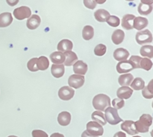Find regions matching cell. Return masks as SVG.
I'll return each instance as SVG.
<instances>
[{
    "label": "cell",
    "instance_id": "f35d334b",
    "mask_svg": "<svg viewBox=\"0 0 153 137\" xmlns=\"http://www.w3.org/2000/svg\"><path fill=\"white\" fill-rule=\"evenodd\" d=\"M32 137H48V134L40 130H34L32 131Z\"/></svg>",
    "mask_w": 153,
    "mask_h": 137
},
{
    "label": "cell",
    "instance_id": "d4e9b609",
    "mask_svg": "<svg viewBox=\"0 0 153 137\" xmlns=\"http://www.w3.org/2000/svg\"><path fill=\"white\" fill-rule=\"evenodd\" d=\"M124 38H125V33L121 29L115 30L111 37L112 41L115 45L120 44L123 41Z\"/></svg>",
    "mask_w": 153,
    "mask_h": 137
},
{
    "label": "cell",
    "instance_id": "3957f363",
    "mask_svg": "<svg viewBox=\"0 0 153 137\" xmlns=\"http://www.w3.org/2000/svg\"><path fill=\"white\" fill-rule=\"evenodd\" d=\"M104 116L105 118L106 122H108L111 125L117 124L120 122H123V120L119 116L117 110L114 109V107H108L105 110Z\"/></svg>",
    "mask_w": 153,
    "mask_h": 137
},
{
    "label": "cell",
    "instance_id": "4316f807",
    "mask_svg": "<svg viewBox=\"0 0 153 137\" xmlns=\"http://www.w3.org/2000/svg\"><path fill=\"white\" fill-rule=\"evenodd\" d=\"M91 118L94 120V122H97V123L100 124L101 126L102 125H105L107 124V122L105 118L104 113H102L100 111H95L92 113Z\"/></svg>",
    "mask_w": 153,
    "mask_h": 137
},
{
    "label": "cell",
    "instance_id": "bcb514c9",
    "mask_svg": "<svg viewBox=\"0 0 153 137\" xmlns=\"http://www.w3.org/2000/svg\"><path fill=\"white\" fill-rule=\"evenodd\" d=\"M133 137H141V136H134Z\"/></svg>",
    "mask_w": 153,
    "mask_h": 137
},
{
    "label": "cell",
    "instance_id": "f6af8a7d",
    "mask_svg": "<svg viewBox=\"0 0 153 137\" xmlns=\"http://www.w3.org/2000/svg\"><path fill=\"white\" fill-rule=\"evenodd\" d=\"M7 137H17V136H9Z\"/></svg>",
    "mask_w": 153,
    "mask_h": 137
},
{
    "label": "cell",
    "instance_id": "5b68a950",
    "mask_svg": "<svg viewBox=\"0 0 153 137\" xmlns=\"http://www.w3.org/2000/svg\"><path fill=\"white\" fill-rule=\"evenodd\" d=\"M87 127V132L91 135L94 136H102L104 133V129L102 126L100 124L97 123L95 122H89L86 125Z\"/></svg>",
    "mask_w": 153,
    "mask_h": 137
},
{
    "label": "cell",
    "instance_id": "9c48e42d",
    "mask_svg": "<svg viewBox=\"0 0 153 137\" xmlns=\"http://www.w3.org/2000/svg\"><path fill=\"white\" fill-rule=\"evenodd\" d=\"M153 1H141L139 4L137 10L140 15H148L152 10Z\"/></svg>",
    "mask_w": 153,
    "mask_h": 137
},
{
    "label": "cell",
    "instance_id": "8992f818",
    "mask_svg": "<svg viewBox=\"0 0 153 137\" xmlns=\"http://www.w3.org/2000/svg\"><path fill=\"white\" fill-rule=\"evenodd\" d=\"M31 9L27 6H22V7H17L13 10V16L18 20H22V19H26V18H29L31 16Z\"/></svg>",
    "mask_w": 153,
    "mask_h": 137
},
{
    "label": "cell",
    "instance_id": "1f68e13d",
    "mask_svg": "<svg viewBox=\"0 0 153 137\" xmlns=\"http://www.w3.org/2000/svg\"><path fill=\"white\" fill-rule=\"evenodd\" d=\"M142 56L146 57L148 58L153 57V46H143L141 47L140 51Z\"/></svg>",
    "mask_w": 153,
    "mask_h": 137
},
{
    "label": "cell",
    "instance_id": "7a4b0ae2",
    "mask_svg": "<svg viewBox=\"0 0 153 137\" xmlns=\"http://www.w3.org/2000/svg\"><path fill=\"white\" fill-rule=\"evenodd\" d=\"M136 130L138 133H146L152 124V117L149 114H143L138 121L134 122Z\"/></svg>",
    "mask_w": 153,
    "mask_h": 137
},
{
    "label": "cell",
    "instance_id": "74e56055",
    "mask_svg": "<svg viewBox=\"0 0 153 137\" xmlns=\"http://www.w3.org/2000/svg\"><path fill=\"white\" fill-rule=\"evenodd\" d=\"M142 57L140 56H136V55H133L130 57L129 61L131 62V63L132 64L134 68H139V63H140V61L141 60Z\"/></svg>",
    "mask_w": 153,
    "mask_h": 137
},
{
    "label": "cell",
    "instance_id": "d590c367",
    "mask_svg": "<svg viewBox=\"0 0 153 137\" xmlns=\"http://www.w3.org/2000/svg\"><path fill=\"white\" fill-rule=\"evenodd\" d=\"M106 22H108L110 26L111 27H117L118 25H120V20L119 18L116 16H110V17L108 18Z\"/></svg>",
    "mask_w": 153,
    "mask_h": 137
},
{
    "label": "cell",
    "instance_id": "836d02e7",
    "mask_svg": "<svg viewBox=\"0 0 153 137\" xmlns=\"http://www.w3.org/2000/svg\"><path fill=\"white\" fill-rule=\"evenodd\" d=\"M107 47L104 44H99L94 49V54L97 56H103L106 53Z\"/></svg>",
    "mask_w": 153,
    "mask_h": 137
},
{
    "label": "cell",
    "instance_id": "d6a6232c",
    "mask_svg": "<svg viewBox=\"0 0 153 137\" xmlns=\"http://www.w3.org/2000/svg\"><path fill=\"white\" fill-rule=\"evenodd\" d=\"M152 62L148 58H142L139 63V68H143L146 71H149L152 68Z\"/></svg>",
    "mask_w": 153,
    "mask_h": 137
},
{
    "label": "cell",
    "instance_id": "f1b7e54d",
    "mask_svg": "<svg viewBox=\"0 0 153 137\" xmlns=\"http://www.w3.org/2000/svg\"><path fill=\"white\" fill-rule=\"evenodd\" d=\"M94 29L91 25H86L84 27L82 30V37L84 40H90L94 37Z\"/></svg>",
    "mask_w": 153,
    "mask_h": 137
},
{
    "label": "cell",
    "instance_id": "277c9868",
    "mask_svg": "<svg viewBox=\"0 0 153 137\" xmlns=\"http://www.w3.org/2000/svg\"><path fill=\"white\" fill-rule=\"evenodd\" d=\"M136 41L138 44L143 45L152 42V34L148 29L138 31L136 34Z\"/></svg>",
    "mask_w": 153,
    "mask_h": 137
},
{
    "label": "cell",
    "instance_id": "d6986e66",
    "mask_svg": "<svg viewBox=\"0 0 153 137\" xmlns=\"http://www.w3.org/2000/svg\"><path fill=\"white\" fill-rule=\"evenodd\" d=\"M12 22H13V17L10 13L6 12L0 14V28H5L9 26Z\"/></svg>",
    "mask_w": 153,
    "mask_h": 137
},
{
    "label": "cell",
    "instance_id": "603a6c76",
    "mask_svg": "<svg viewBox=\"0 0 153 137\" xmlns=\"http://www.w3.org/2000/svg\"><path fill=\"white\" fill-rule=\"evenodd\" d=\"M65 71V68H64V66L61 64V65H57V64H53L51 68V72L52 74L56 78H59L61 77L64 74Z\"/></svg>",
    "mask_w": 153,
    "mask_h": 137
},
{
    "label": "cell",
    "instance_id": "e0dca14e",
    "mask_svg": "<svg viewBox=\"0 0 153 137\" xmlns=\"http://www.w3.org/2000/svg\"><path fill=\"white\" fill-rule=\"evenodd\" d=\"M148 23H149V22H148V19L146 18L142 17V16H137V17L134 18V19L133 28L140 31L147 26Z\"/></svg>",
    "mask_w": 153,
    "mask_h": 137
},
{
    "label": "cell",
    "instance_id": "cb8c5ba5",
    "mask_svg": "<svg viewBox=\"0 0 153 137\" xmlns=\"http://www.w3.org/2000/svg\"><path fill=\"white\" fill-rule=\"evenodd\" d=\"M50 60L54 64L61 65L65 60V56L62 52H55L50 55Z\"/></svg>",
    "mask_w": 153,
    "mask_h": 137
},
{
    "label": "cell",
    "instance_id": "b9f144b4",
    "mask_svg": "<svg viewBox=\"0 0 153 137\" xmlns=\"http://www.w3.org/2000/svg\"><path fill=\"white\" fill-rule=\"evenodd\" d=\"M82 137H99V136H94L91 135V134L88 133L87 132V130H85L82 133Z\"/></svg>",
    "mask_w": 153,
    "mask_h": 137
},
{
    "label": "cell",
    "instance_id": "6da1fadb",
    "mask_svg": "<svg viewBox=\"0 0 153 137\" xmlns=\"http://www.w3.org/2000/svg\"><path fill=\"white\" fill-rule=\"evenodd\" d=\"M93 106L99 111H105L111 106L110 98L105 94H98L93 99Z\"/></svg>",
    "mask_w": 153,
    "mask_h": 137
},
{
    "label": "cell",
    "instance_id": "7402d4cb",
    "mask_svg": "<svg viewBox=\"0 0 153 137\" xmlns=\"http://www.w3.org/2000/svg\"><path fill=\"white\" fill-rule=\"evenodd\" d=\"M110 13L108 10H105V9H99L97 11L94 13V16L95 19H97L98 22H104L108 19L110 17Z\"/></svg>",
    "mask_w": 153,
    "mask_h": 137
},
{
    "label": "cell",
    "instance_id": "8fae6325",
    "mask_svg": "<svg viewBox=\"0 0 153 137\" xmlns=\"http://www.w3.org/2000/svg\"><path fill=\"white\" fill-rule=\"evenodd\" d=\"M73 71L75 74L84 76L88 71V64L82 60H78L73 65Z\"/></svg>",
    "mask_w": 153,
    "mask_h": 137
},
{
    "label": "cell",
    "instance_id": "484cf974",
    "mask_svg": "<svg viewBox=\"0 0 153 137\" xmlns=\"http://www.w3.org/2000/svg\"><path fill=\"white\" fill-rule=\"evenodd\" d=\"M134 80V77L131 74L128 73V74H122L118 78V82L122 86H128L131 83V82Z\"/></svg>",
    "mask_w": 153,
    "mask_h": 137
},
{
    "label": "cell",
    "instance_id": "30bf717a",
    "mask_svg": "<svg viewBox=\"0 0 153 137\" xmlns=\"http://www.w3.org/2000/svg\"><path fill=\"white\" fill-rule=\"evenodd\" d=\"M121 129L129 135H137L138 132L135 127V124L133 121H125L121 124Z\"/></svg>",
    "mask_w": 153,
    "mask_h": 137
},
{
    "label": "cell",
    "instance_id": "ba28073f",
    "mask_svg": "<svg viewBox=\"0 0 153 137\" xmlns=\"http://www.w3.org/2000/svg\"><path fill=\"white\" fill-rule=\"evenodd\" d=\"M75 90L68 86H62L58 91V96L63 101H69L73 98Z\"/></svg>",
    "mask_w": 153,
    "mask_h": 137
},
{
    "label": "cell",
    "instance_id": "9a60e30c",
    "mask_svg": "<svg viewBox=\"0 0 153 137\" xmlns=\"http://www.w3.org/2000/svg\"><path fill=\"white\" fill-rule=\"evenodd\" d=\"M129 56V52L126 50V49H123V48H119L117 49L114 52V57L116 60L118 61H123L126 60L127 58Z\"/></svg>",
    "mask_w": 153,
    "mask_h": 137
},
{
    "label": "cell",
    "instance_id": "e575fe53",
    "mask_svg": "<svg viewBox=\"0 0 153 137\" xmlns=\"http://www.w3.org/2000/svg\"><path fill=\"white\" fill-rule=\"evenodd\" d=\"M37 58L34 57L32 59L29 60V61L27 63V67L31 71H38V68L37 66Z\"/></svg>",
    "mask_w": 153,
    "mask_h": 137
},
{
    "label": "cell",
    "instance_id": "7bdbcfd3",
    "mask_svg": "<svg viewBox=\"0 0 153 137\" xmlns=\"http://www.w3.org/2000/svg\"><path fill=\"white\" fill-rule=\"evenodd\" d=\"M50 137H64V136L63 134L59 133H54L51 135Z\"/></svg>",
    "mask_w": 153,
    "mask_h": 137
},
{
    "label": "cell",
    "instance_id": "4dcf8cb0",
    "mask_svg": "<svg viewBox=\"0 0 153 137\" xmlns=\"http://www.w3.org/2000/svg\"><path fill=\"white\" fill-rule=\"evenodd\" d=\"M131 87L134 90H141L145 87V82L141 77H136L131 82Z\"/></svg>",
    "mask_w": 153,
    "mask_h": 137
},
{
    "label": "cell",
    "instance_id": "8d00e7d4",
    "mask_svg": "<svg viewBox=\"0 0 153 137\" xmlns=\"http://www.w3.org/2000/svg\"><path fill=\"white\" fill-rule=\"evenodd\" d=\"M112 105L114 107L116 110H120V109L123 108L125 105V101L123 99H120V98H114L112 101Z\"/></svg>",
    "mask_w": 153,
    "mask_h": 137
},
{
    "label": "cell",
    "instance_id": "ab89813d",
    "mask_svg": "<svg viewBox=\"0 0 153 137\" xmlns=\"http://www.w3.org/2000/svg\"><path fill=\"white\" fill-rule=\"evenodd\" d=\"M84 4L85 7L89 9H94L97 6L96 1H93V0H84Z\"/></svg>",
    "mask_w": 153,
    "mask_h": 137
},
{
    "label": "cell",
    "instance_id": "f546056e",
    "mask_svg": "<svg viewBox=\"0 0 153 137\" xmlns=\"http://www.w3.org/2000/svg\"><path fill=\"white\" fill-rule=\"evenodd\" d=\"M153 80H152L149 83L148 86H145L142 90V95L145 98L151 99L153 98Z\"/></svg>",
    "mask_w": 153,
    "mask_h": 137
},
{
    "label": "cell",
    "instance_id": "2e32d148",
    "mask_svg": "<svg viewBox=\"0 0 153 137\" xmlns=\"http://www.w3.org/2000/svg\"><path fill=\"white\" fill-rule=\"evenodd\" d=\"M73 44L72 43V41H70V40H67V39H64V40H61V41L58 43V46H57V49L60 52H70V51L73 49Z\"/></svg>",
    "mask_w": 153,
    "mask_h": 137
},
{
    "label": "cell",
    "instance_id": "4fadbf2b",
    "mask_svg": "<svg viewBox=\"0 0 153 137\" xmlns=\"http://www.w3.org/2000/svg\"><path fill=\"white\" fill-rule=\"evenodd\" d=\"M133 89L128 86H121L117 89V95L120 99H128L132 95Z\"/></svg>",
    "mask_w": 153,
    "mask_h": 137
},
{
    "label": "cell",
    "instance_id": "ac0fdd59",
    "mask_svg": "<svg viewBox=\"0 0 153 137\" xmlns=\"http://www.w3.org/2000/svg\"><path fill=\"white\" fill-rule=\"evenodd\" d=\"M135 16L132 14H126L122 19V27L126 30H131L133 28V22Z\"/></svg>",
    "mask_w": 153,
    "mask_h": 137
},
{
    "label": "cell",
    "instance_id": "ee69618b",
    "mask_svg": "<svg viewBox=\"0 0 153 137\" xmlns=\"http://www.w3.org/2000/svg\"><path fill=\"white\" fill-rule=\"evenodd\" d=\"M19 2V1H7V4H10V6H13L14 4H16L17 3Z\"/></svg>",
    "mask_w": 153,
    "mask_h": 137
},
{
    "label": "cell",
    "instance_id": "83f0119b",
    "mask_svg": "<svg viewBox=\"0 0 153 137\" xmlns=\"http://www.w3.org/2000/svg\"><path fill=\"white\" fill-rule=\"evenodd\" d=\"M49 61L47 57H46L45 56H41L39 58H37V68H38V70L44 71V70L47 69V68H49Z\"/></svg>",
    "mask_w": 153,
    "mask_h": 137
},
{
    "label": "cell",
    "instance_id": "5bb4252c",
    "mask_svg": "<svg viewBox=\"0 0 153 137\" xmlns=\"http://www.w3.org/2000/svg\"><path fill=\"white\" fill-rule=\"evenodd\" d=\"M40 22H41V19L40 16L38 15L34 14L28 19L26 22V26L29 29L34 30L40 26Z\"/></svg>",
    "mask_w": 153,
    "mask_h": 137
},
{
    "label": "cell",
    "instance_id": "7c38bea8",
    "mask_svg": "<svg viewBox=\"0 0 153 137\" xmlns=\"http://www.w3.org/2000/svg\"><path fill=\"white\" fill-rule=\"evenodd\" d=\"M134 69L132 64L131 63L129 60H123L120 61L117 65V72L123 74V73H127L131 71V70Z\"/></svg>",
    "mask_w": 153,
    "mask_h": 137
},
{
    "label": "cell",
    "instance_id": "52a82bcc",
    "mask_svg": "<svg viewBox=\"0 0 153 137\" xmlns=\"http://www.w3.org/2000/svg\"><path fill=\"white\" fill-rule=\"evenodd\" d=\"M85 83V77L79 74H72L68 78V84L70 87L79 89Z\"/></svg>",
    "mask_w": 153,
    "mask_h": 137
},
{
    "label": "cell",
    "instance_id": "ffe728a7",
    "mask_svg": "<svg viewBox=\"0 0 153 137\" xmlns=\"http://www.w3.org/2000/svg\"><path fill=\"white\" fill-rule=\"evenodd\" d=\"M71 122V115L67 111L61 112L58 116V122L61 126H67Z\"/></svg>",
    "mask_w": 153,
    "mask_h": 137
},
{
    "label": "cell",
    "instance_id": "44dd1931",
    "mask_svg": "<svg viewBox=\"0 0 153 137\" xmlns=\"http://www.w3.org/2000/svg\"><path fill=\"white\" fill-rule=\"evenodd\" d=\"M64 55L65 56V60L64 62V66H70L74 65L75 63L78 61V56L76 55V53H74L72 51L64 52Z\"/></svg>",
    "mask_w": 153,
    "mask_h": 137
},
{
    "label": "cell",
    "instance_id": "60d3db41",
    "mask_svg": "<svg viewBox=\"0 0 153 137\" xmlns=\"http://www.w3.org/2000/svg\"><path fill=\"white\" fill-rule=\"evenodd\" d=\"M114 137H126V135L125 133L122 132V131H120V132L116 133L114 136Z\"/></svg>",
    "mask_w": 153,
    "mask_h": 137
}]
</instances>
